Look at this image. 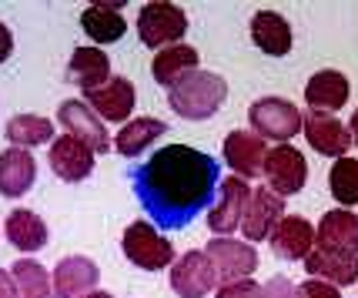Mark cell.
<instances>
[{
  "label": "cell",
  "mask_w": 358,
  "mask_h": 298,
  "mask_svg": "<svg viewBox=\"0 0 358 298\" xmlns=\"http://www.w3.org/2000/svg\"><path fill=\"white\" fill-rule=\"evenodd\" d=\"M131 185L157 228L178 232L201 211H211L221 185V164L208 151L168 144L134 168Z\"/></svg>",
  "instance_id": "1"
},
{
  "label": "cell",
  "mask_w": 358,
  "mask_h": 298,
  "mask_svg": "<svg viewBox=\"0 0 358 298\" xmlns=\"http://www.w3.org/2000/svg\"><path fill=\"white\" fill-rule=\"evenodd\" d=\"M224 97H228L224 78L211 74V71H194L191 78H185L178 87L168 91V104L185 121H208L211 114L221 111Z\"/></svg>",
  "instance_id": "2"
},
{
  "label": "cell",
  "mask_w": 358,
  "mask_h": 298,
  "mask_svg": "<svg viewBox=\"0 0 358 298\" xmlns=\"http://www.w3.org/2000/svg\"><path fill=\"white\" fill-rule=\"evenodd\" d=\"M121 251L124 258L141 271H161V268L174 265V245L164 235H157L151 221H131L121 238Z\"/></svg>",
  "instance_id": "3"
},
{
  "label": "cell",
  "mask_w": 358,
  "mask_h": 298,
  "mask_svg": "<svg viewBox=\"0 0 358 298\" xmlns=\"http://www.w3.org/2000/svg\"><path fill=\"white\" fill-rule=\"evenodd\" d=\"M248 125L251 131L258 134V138H265V141H292L301 125H305V114L292 104V101H285V97H262V101H255L248 108Z\"/></svg>",
  "instance_id": "4"
},
{
  "label": "cell",
  "mask_w": 358,
  "mask_h": 298,
  "mask_svg": "<svg viewBox=\"0 0 358 298\" xmlns=\"http://www.w3.org/2000/svg\"><path fill=\"white\" fill-rule=\"evenodd\" d=\"M187 31V17L181 7H174L168 0H155V3H144L138 14V37L148 48H171L181 44V37Z\"/></svg>",
  "instance_id": "5"
},
{
  "label": "cell",
  "mask_w": 358,
  "mask_h": 298,
  "mask_svg": "<svg viewBox=\"0 0 358 298\" xmlns=\"http://www.w3.org/2000/svg\"><path fill=\"white\" fill-rule=\"evenodd\" d=\"M262 174L268 178V191H275L278 198H288V194H298L308 181V161L305 155L292 148V144H278V148H268L265 168Z\"/></svg>",
  "instance_id": "6"
},
{
  "label": "cell",
  "mask_w": 358,
  "mask_h": 298,
  "mask_svg": "<svg viewBox=\"0 0 358 298\" xmlns=\"http://www.w3.org/2000/svg\"><path fill=\"white\" fill-rule=\"evenodd\" d=\"M248 198H251L248 181H241V178H234V174L231 178H221L215 204H211V211H208V228L218 238H228L231 232H238L241 221H245Z\"/></svg>",
  "instance_id": "7"
},
{
  "label": "cell",
  "mask_w": 358,
  "mask_h": 298,
  "mask_svg": "<svg viewBox=\"0 0 358 298\" xmlns=\"http://www.w3.org/2000/svg\"><path fill=\"white\" fill-rule=\"evenodd\" d=\"M204 255H208V262L215 268L218 282L248 278L251 271L258 268V251L251 248L248 241H238V238H211Z\"/></svg>",
  "instance_id": "8"
},
{
  "label": "cell",
  "mask_w": 358,
  "mask_h": 298,
  "mask_svg": "<svg viewBox=\"0 0 358 298\" xmlns=\"http://www.w3.org/2000/svg\"><path fill=\"white\" fill-rule=\"evenodd\" d=\"M57 125H64V131L71 134V138H78L80 144H87L94 155H104L110 151V134L108 127L101 125V118L94 114L84 101H64L61 108H57Z\"/></svg>",
  "instance_id": "9"
},
{
  "label": "cell",
  "mask_w": 358,
  "mask_h": 298,
  "mask_svg": "<svg viewBox=\"0 0 358 298\" xmlns=\"http://www.w3.org/2000/svg\"><path fill=\"white\" fill-rule=\"evenodd\" d=\"M218 285V275L204 251H185L171 265V292L181 298H204Z\"/></svg>",
  "instance_id": "10"
},
{
  "label": "cell",
  "mask_w": 358,
  "mask_h": 298,
  "mask_svg": "<svg viewBox=\"0 0 358 298\" xmlns=\"http://www.w3.org/2000/svg\"><path fill=\"white\" fill-rule=\"evenodd\" d=\"M265 157H268V144L255 131H231L224 138V161H228L234 178H241V181L258 178L262 168H265Z\"/></svg>",
  "instance_id": "11"
},
{
  "label": "cell",
  "mask_w": 358,
  "mask_h": 298,
  "mask_svg": "<svg viewBox=\"0 0 358 298\" xmlns=\"http://www.w3.org/2000/svg\"><path fill=\"white\" fill-rule=\"evenodd\" d=\"M101 282V268L84 255H67L57 262L50 285H54V298H80L94 292V285Z\"/></svg>",
  "instance_id": "12"
},
{
  "label": "cell",
  "mask_w": 358,
  "mask_h": 298,
  "mask_svg": "<svg viewBox=\"0 0 358 298\" xmlns=\"http://www.w3.org/2000/svg\"><path fill=\"white\" fill-rule=\"evenodd\" d=\"M285 218V201H281L275 191L268 188H255L245 208V221H241V232L248 241H265L271 238L275 225Z\"/></svg>",
  "instance_id": "13"
},
{
  "label": "cell",
  "mask_w": 358,
  "mask_h": 298,
  "mask_svg": "<svg viewBox=\"0 0 358 298\" xmlns=\"http://www.w3.org/2000/svg\"><path fill=\"white\" fill-rule=\"evenodd\" d=\"M268 241H271V251L278 258H285V262H305L308 251L315 248V228L312 221L301 218V215H285L275 225Z\"/></svg>",
  "instance_id": "14"
},
{
  "label": "cell",
  "mask_w": 358,
  "mask_h": 298,
  "mask_svg": "<svg viewBox=\"0 0 358 298\" xmlns=\"http://www.w3.org/2000/svg\"><path fill=\"white\" fill-rule=\"evenodd\" d=\"M50 168H54V174L61 181L78 185L94 171V151L87 144H80L78 138H71V134L54 138V144H50Z\"/></svg>",
  "instance_id": "15"
},
{
  "label": "cell",
  "mask_w": 358,
  "mask_h": 298,
  "mask_svg": "<svg viewBox=\"0 0 358 298\" xmlns=\"http://www.w3.org/2000/svg\"><path fill=\"white\" fill-rule=\"evenodd\" d=\"M301 131H305V138H308V144H312L318 155L325 157H345V151L352 148V131L338 121V118H331V114H308L305 118V125H301Z\"/></svg>",
  "instance_id": "16"
},
{
  "label": "cell",
  "mask_w": 358,
  "mask_h": 298,
  "mask_svg": "<svg viewBox=\"0 0 358 298\" xmlns=\"http://www.w3.org/2000/svg\"><path fill=\"white\" fill-rule=\"evenodd\" d=\"M315 245L328 251H342V255H358V218L348 208H335L322 215L315 228Z\"/></svg>",
  "instance_id": "17"
},
{
  "label": "cell",
  "mask_w": 358,
  "mask_h": 298,
  "mask_svg": "<svg viewBox=\"0 0 358 298\" xmlns=\"http://www.w3.org/2000/svg\"><path fill=\"white\" fill-rule=\"evenodd\" d=\"M305 271L312 278H322L328 285H355L358 282V255H342V251H328L315 245L305 258Z\"/></svg>",
  "instance_id": "18"
},
{
  "label": "cell",
  "mask_w": 358,
  "mask_h": 298,
  "mask_svg": "<svg viewBox=\"0 0 358 298\" xmlns=\"http://www.w3.org/2000/svg\"><path fill=\"white\" fill-rule=\"evenodd\" d=\"M134 84L127 78H110L104 87H97L87 94V108L104 118V121H131V111H134Z\"/></svg>",
  "instance_id": "19"
},
{
  "label": "cell",
  "mask_w": 358,
  "mask_h": 298,
  "mask_svg": "<svg viewBox=\"0 0 358 298\" xmlns=\"http://www.w3.org/2000/svg\"><path fill=\"white\" fill-rule=\"evenodd\" d=\"M37 161L24 148H7L0 155V194L3 198H24L34 188Z\"/></svg>",
  "instance_id": "20"
},
{
  "label": "cell",
  "mask_w": 358,
  "mask_h": 298,
  "mask_svg": "<svg viewBox=\"0 0 358 298\" xmlns=\"http://www.w3.org/2000/svg\"><path fill=\"white\" fill-rule=\"evenodd\" d=\"M67 80L78 84L84 94L104 87L110 80V57L101 48H78L67 64Z\"/></svg>",
  "instance_id": "21"
},
{
  "label": "cell",
  "mask_w": 358,
  "mask_h": 298,
  "mask_svg": "<svg viewBox=\"0 0 358 298\" xmlns=\"http://www.w3.org/2000/svg\"><path fill=\"white\" fill-rule=\"evenodd\" d=\"M305 101L315 114H331L348 101V78L342 71H318L305 84Z\"/></svg>",
  "instance_id": "22"
},
{
  "label": "cell",
  "mask_w": 358,
  "mask_h": 298,
  "mask_svg": "<svg viewBox=\"0 0 358 298\" xmlns=\"http://www.w3.org/2000/svg\"><path fill=\"white\" fill-rule=\"evenodd\" d=\"M198 71V50L187 48V44H171V48H164L161 54L155 57L151 64V74L161 87H178L185 78H191Z\"/></svg>",
  "instance_id": "23"
},
{
  "label": "cell",
  "mask_w": 358,
  "mask_h": 298,
  "mask_svg": "<svg viewBox=\"0 0 358 298\" xmlns=\"http://www.w3.org/2000/svg\"><path fill=\"white\" fill-rule=\"evenodd\" d=\"M3 235L17 251H41L50 241V232L41 215H34L27 208H14L3 221Z\"/></svg>",
  "instance_id": "24"
},
{
  "label": "cell",
  "mask_w": 358,
  "mask_h": 298,
  "mask_svg": "<svg viewBox=\"0 0 358 298\" xmlns=\"http://www.w3.org/2000/svg\"><path fill=\"white\" fill-rule=\"evenodd\" d=\"M251 41L265 50L268 57H285L292 50V27L275 10H258L251 17Z\"/></svg>",
  "instance_id": "25"
},
{
  "label": "cell",
  "mask_w": 358,
  "mask_h": 298,
  "mask_svg": "<svg viewBox=\"0 0 358 298\" xmlns=\"http://www.w3.org/2000/svg\"><path fill=\"white\" fill-rule=\"evenodd\" d=\"M80 27H84V34L91 37L94 44H114V41H121L127 31L121 10L110 7V3H91V7L80 14Z\"/></svg>",
  "instance_id": "26"
},
{
  "label": "cell",
  "mask_w": 358,
  "mask_h": 298,
  "mask_svg": "<svg viewBox=\"0 0 358 298\" xmlns=\"http://www.w3.org/2000/svg\"><path fill=\"white\" fill-rule=\"evenodd\" d=\"M164 131H168V125L157 121V118H134V121H127V125L117 131L114 148H117V155L134 157V155H141V151H148Z\"/></svg>",
  "instance_id": "27"
},
{
  "label": "cell",
  "mask_w": 358,
  "mask_h": 298,
  "mask_svg": "<svg viewBox=\"0 0 358 298\" xmlns=\"http://www.w3.org/2000/svg\"><path fill=\"white\" fill-rule=\"evenodd\" d=\"M7 141L14 148H34V144L54 141V121L41 114H17L7 121Z\"/></svg>",
  "instance_id": "28"
},
{
  "label": "cell",
  "mask_w": 358,
  "mask_h": 298,
  "mask_svg": "<svg viewBox=\"0 0 358 298\" xmlns=\"http://www.w3.org/2000/svg\"><path fill=\"white\" fill-rule=\"evenodd\" d=\"M10 275H14L17 295L20 298H54V285H50L47 268L37 265L34 258H17Z\"/></svg>",
  "instance_id": "29"
},
{
  "label": "cell",
  "mask_w": 358,
  "mask_h": 298,
  "mask_svg": "<svg viewBox=\"0 0 358 298\" xmlns=\"http://www.w3.org/2000/svg\"><path fill=\"white\" fill-rule=\"evenodd\" d=\"M328 191L338 204H358V157H338L328 171Z\"/></svg>",
  "instance_id": "30"
},
{
  "label": "cell",
  "mask_w": 358,
  "mask_h": 298,
  "mask_svg": "<svg viewBox=\"0 0 358 298\" xmlns=\"http://www.w3.org/2000/svg\"><path fill=\"white\" fill-rule=\"evenodd\" d=\"M262 285L251 282V278H238V282H224L218 285V295L215 298H258Z\"/></svg>",
  "instance_id": "31"
},
{
  "label": "cell",
  "mask_w": 358,
  "mask_h": 298,
  "mask_svg": "<svg viewBox=\"0 0 358 298\" xmlns=\"http://www.w3.org/2000/svg\"><path fill=\"white\" fill-rule=\"evenodd\" d=\"M295 295L298 298H342V288L322 282V278H308V282H301L295 288Z\"/></svg>",
  "instance_id": "32"
},
{
  "label": "cell",
  "mask_w": 358,
  "mask_h": 298,
  "mask_svg": "<svg viewBox=\"0 0 358 298\" xmlns=\"http://www.w3.org/2000/svg\"><path fill=\"white\" fill-rule=\"evenodd\" d=\"M258 298H298V295H295V285L288 282L285 275H275V278H268V285H262Z\"/></svg>",
  "instance_id": "33"
},
{
  "label": "cell",
  "mask_w": 358,
  "mask_h": 298,
  "mask_svg": "<svg viewBox=\"0 0 358 298\" xmlns=\"http://www.w3.org/2000/svg\"><path fill=\"white\" fill-rule=\"evenodd\" d=\"M10 54H14V34H10L7 24H0V64L7 61Z\"/></svg>",
  "instance_id": "34"
},
{
  "label": "cell",
  "mask_w": 358,
  "mask_h": 298,
  "mask_svg": "<svg viewBox=\"0 0 358 298\" xmlns=\"http://www.w3.org/2000/svg\"><path fill=\"white\" fill-rule=\"evenodd\" d=\"M0 298H20L17 295L14 275H10V271H3V268H0Z\"/></svg>",
  "instance_id": "35"
},
{
  "label": "cell",
  "mask_w": 358,
  "mask_h": 298,
  "mask_svg": "<svg viewBox=\"0 0 358 298\" xmlns=\"http://www.w3.org/2000/svg\"><path fill=\"white\" fill-rule=\"evenodd\" d=\"M348 125H352V127H348V131H352V141L358 144V111L352 114V121H348Z\"/></svg>",
  "instance_id": "36"
},
{
  "label": "cell",
  "mask_w": 358,
  "mask_h": 298,
  "mask_svg": "<svg viewBox=\"0 0 358 298\" xmlns=\"http://www.w3.org/2000/svg\"><path fill=\"white\" fill-rule=\"evenodd\" d=\"M80 298H114V295H110V292H97V288H94V292H87V295H80Z\"/></svg>",
  "instance_id": "37"
}]
</instances>
